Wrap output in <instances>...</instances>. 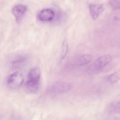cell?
<instances>
[{
	"instance_id": "cell-12",
	"label": "cell",
	"mask_w": 120,
	"mask_h": 120,
	"mask_svg": "<svg viewBox=\"0 0 120 120\" xmlns=\"http://www.w3.org/2000/svg\"><path fill=\"white\" fill-rule=\"evenodd\" d=\"M109 109L111 112L119 113L120 112V102L112 103L109 106Z\"/></svg>"
},
{
	"instance_id": "cell-11",
	"label": "cell",
	"mask_w": 120,
	"mask_h": 120,
	"mask_svg": "<svg viewBox=\"0 0 120 120\" xmlns=\"http://www.w3.org/2000/svg\"><path fill=\"white\" fill-rule=\"evenodd\" d=\"M120 78V73L118 72H116L109 76L107 80L110 83H116L119 80Z\"/></svg>"
},
{
	"instance_id": "cell-2",
	"label": "cell",
	"mask_w": 120,
	"mask_h": 120,
	"mask_svg": "<svg viewBox=\"0 0 120 120\" xmlns=\"http://www.w3.org/2000/svg\"><path fill=\"white\" fill-rule=\"evenodd\" d=\"M24 82L23 76L21 73L16 71L9 76L8 79L7 84L10 88L16 90L20 87Z\"/></svg>"
},
{
	"instance_id": "cell-5",
	"label": "cell",
	"mask_w": 120,
	"mask_h": 120,
	"mask_svg": "<svg viewBox=\"0 0 120 120\" xmlns=\"http://www.w3.org/2000/svg\"><path fill=\"white\" fill-rule=\"evenodd\" d=\"M89 8L90 15L94 20L98 19L105 9L102 5L93 3L90 4Z\"/></svg>"
},
{
	"instance_id": "cell-4",
	"label": "cell",
	"mask_w": 120,
	"mask_h": 120,
	"mask_svg": "<svg viewBox=\"0 0 120 120\" xmlns=\"http://www.w3.org/2000/svg\"><path fill=\"white\" fill-rule=\"evenodd\" d=\"M111 57L109 55H103L98 58L92 66V70L95 72L100 71L105 67L111 60Z\"/></svg>"
},
{
	"instance_id": "cell-8",
	"label": "cell",
	"mask_w": 120,
	"mask_h": 120,
	"mask_svg": "<svg viewBox=\"0 0 120 120\" xmlns=\"http://www.w3.org/2000/svg\"><path fill=\"white\" fill-rule=\"evenodd\" d=\"M27 61L26 57L19 55L16 57L12 62V67L14 69H17L23 66Z\"/></svg>"
},
{
	"instance_id": "cell-6",
	"label": "cell",
	"mask_w": 120,
	"mask_h": 120,
	"mask_svg": "<svg viewBox=\"0 0 120 120\" xmlns=\"http://www.w3.org/2000/svg\"><path fill=\"white\" fill-rule=\"evenodd\" d=\"M27 10L26 6L22 4L17 5L13 8L12 14L16 17L17 21H19L22 19Z\"/></svg>"
},
{
	"instance_id": "cell-1",
	"label": "cell",
	"mask_w": 120,
	"mask_h": 120,
	"mask_svg": "<svg viewBox=\"0 0 120 120\" xmlns=\"http://www.w3.org/2000/svg\"><path fill=\"white\" fill-rule=\"evenodd\" d=\"M41 78V72L37 68L31 69L28 75L25 84L26 91L29 93H34L39 88Z\"/></svg>"
},
{
	"instance_id": "cell-3",
	"label": "cell",
	"mask_w": 120,
	"mask_h": 120,
	"mask_svg": "<svg viewBox=\"0 0 120 120\" xmlns=\"http://www.w3.org/2000/svg\"><path fill=\"white\" fill-rule=\"evenodd\" d=\"M72 85L70 83L64 82H57L54 83L49 90V92L52 95L67 92L71 90Z\"/></svg>"
},
{
	"instance_id": "cell-13",
	"label": "cell",
	"mask_w": 120,
	"mask_h": 120,
	"mask_svg": "<svg viewBox=\"0 0 120 120\" xmlns=\"http://www.w3.org/2000/svg\"><path fill=\"white\" fill-rule=\"evenodd\" d=\"M111 6L115 9L119 8V0H111L110 2Z\"/></svg>"
},
{
	"instance_id": "cell-9",
	"label": "cell",
	"mask_w": 120,
	"mask_h": 120,
	"mask_svg": "<svg viewBox=\"0 0 120 120\" xmlns=\"http://www.w3.org/2000/svg\"><path fill=\"white\" fill-rule=\"evenodd\" d=\"M92 56L89 54H86L81 56L78 60L77 62L78 66H81L86 65L91 62Z\"/></svg>"
},
{
	"instance_id": "cell-7",
	"label": "cell",
	"mask_w": 120,
	"mask_h": 120,
	"mask_svg": "<svg viewBox=\"0 0 120 120\" xmlns=\"http://www.w3.org/2000/svg\"><path fill=\"white\" fill-rule=\"evenodd\" d=\"M54 12L52 10L45 9L41 11L38 15V19L41 21H52L54 17Z\"/></svg>"
},
{
	"instance_id": "cell-10",
	"label": "cell",
	"mask_w": 120,
	"mask_h": 120,
	"mask_svg": "<svg viewBox=\"0 0 120 120\" xmlns=\"http://www.w3.org/2000/svg\"><path fill=\"white\" fill-rule=\"evenodd\" d=\"M68 45L67 40H64L62 42V45L61 54V60H62L66 57L68 53Z\"/></svg>"
}]
</instances>
